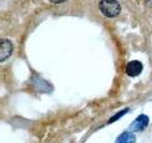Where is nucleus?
Wrapping results in <instances>:
<instances>
[{
  "mask_svg": "<svg viewBox=\"0 0 152 143\" xmlns=\"http://www.w3.org/2000/svg\"><path fill=\"white\" fill-rule=\"evenodd\" d=\"M99 8L106 17H115L121 12V5L117 0H101Z\"/></svg>",
  "mask_w": 152,
  "mask_h": 143,
  "instance_id": "f257e3e1",
  "label": "nucleus"
},
{
  "mask_svg": "<svg viewBox=\"0 0 152 143\" xmlns=\"http://www.w3.org/2000/svg\"><path fill=\"white\" fill-rule=\"evenodd\" d=\"M12 54V44L8 39H3L0 42V61L4 62Z\"/></svg>",
  "mask_w": 152,
  "mask_h": 143,
  "instance_id": "f03ea898",
  "label": "nucleus"
},
{
  "mask_svg": "<svg viewBox=\"0 0 152 143\" xmlns=\"http://www.w3.org/2000/svg\"><path fill=\"white\" fill-rule=\"evenodd\" d=\"M142 70H143V65L137 60L131 61V62H129V64L126 65V73H127L129 76H131V77L138 76V75L142 72Z\"/></svg>",
  "mask_w": 152,
  "mask_h": 143,
  "instance_id": "7ed1b4c3",
  "label": "nucleus"
},
{
  "mask_svg": "<svg viewBox=\"0 0 152 143\" xmlns=\"http://www.w3.org/2000/svg\"><path fill=\"white\" fill-rule=\"evenodd\" d=\"M148 117L146 115H140L136 120L134 121V123L131 124L130 129L134 131V132H141V131H143L145 128H146L148 126Z\"/></svg>",
  "mask_w": 152,
  "mask_h": 143,
  "instance_id": "20e7f679",
  "label": "nucleus"
},
{
  "mask_svg": "<svg viewBox=\"0 0 152 143\" xmlns=\"http://www.w3.org/2000/svg\"><path fill=\"white\" fill-rule=\"evenodd\" d=\"M136 142V137L132 132H124L121 133L115 143H135Z\"/></svg>",
  "mask_w": 152,
  "mask_h": 143,
  "instance_id": "39448f33",
  "label": "nucleus"
},
{
  "mask_svg": "<svg viewBox=\"0 0 152 143\" xmlns=\"http://www.w3.org/2000/svg\"><path fill=\"white\" fill-rule=\"evenodd\" d=\"M127 112H129V108H125V110H122L121 112H118V113H116L115 116H113V117H111L110 118V120H109V122H107V123H113V122H116L117 120H118V118L120 117H122V116H125L126 113H127Z\"/></svg>",
  "mask_w": 152,
  "mask_h": 143,
  "instance_id": "423d86ee",
  "label": "nucleus"
},
{
  "mask_svg": "<svg viewBox=\"0 0 152 143\" xmlns=\"http://www.w3.org/2000/svg\"><path fill=\"white\" fill-rule=\"evenodd\" d=\"M51 3H54V4H61V3H65V1H67V0H50Z\"/></svg>",
  "mask_w": 152,
  "mask_h": 143,
  "instance_id": "0eeeda50",
  "label": "nucleus"
}]
</instances>
